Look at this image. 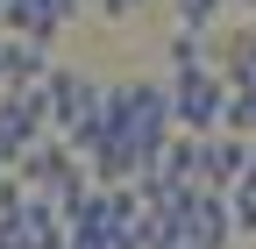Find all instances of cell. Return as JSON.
<instances>
[{
	"label": "cell",
	"mask_w": 256,
	"mask_h": 249,
	"mask_svg": "<svg viewBox=\"0 0 256 249\" xmlns=\"http://www.w3.org/2000/svg\"><path fill=\"white\" fill-rule=\"evenodd\" d=\"M107 121H114V136L136 150L142 164H156V157H164V142L178 136L164 78H114V86H107ZM142 178H150V171H142Z\"/></svg>",
	"instance_id": "cell-1"
},
{
	"label": "cell",
	"mask_w": 256,
	"mask_h": 249,
	"mask_svg": "<svg viewBox=\"0 0 256 249\" xmlns=\"http://www.w3.org/2000/svg\"><path fill=\"white\" fill-rule=\"evenodd\" d=\"M164 92H171L178 136H220V121H228V78H220V64H206V72H164Z\"/></svg>",
	"instance_id": "cell-2"
},
{
	"label": "cell",
	"mask_w": 256,
	"mask_h": 249,
	"mask_svg": "<svg viewBox=\"0 0 256 249\" xmlns=\"http://www.w3.org/2000/svg\"><path fill=\"white\" fill-rule=\"evenodd\" d=\"M14 178L28 185V192H36V200H50V206H72L78 192H92V178H86V164L72 157V142H43V150H28V157L14 164Z\"/></svg>",
	"instance_id": "cell-3"
},
{
	"label": "cell",
	"mask_w": 256,
	"mask_h": 249,
	"mask_svg": "<svg viewBox=\"0 0 256 249\" xmlns=\"http://www.w3.org/2000/svg\"><path fill=\"white\" fill-rule=\"evenodd\" d=\"M36 100H43V114H50V128H57V136H72L78 121L100 107V78H86L78 64H50V78L36 86Z\"/></svg>",
	"instance_id": "cell-4"
},
{
	"label": "cell",
	"mask_w": 256,
	"mask_h": 249,
	"mask_svg": "<svg viewBox=\"0 0 256 249\" xmlns=\"http://www.w3.org/2000/svg\"><path fill=\"white\" fill-rule=\"evenodd\" d=\"M50 142V114H43V100L36 92H0V164H22L28 150H43Z\"/></svg>",
	"instance_id": "cell-5"
},
{
	"label": "cell",
	"mask_w": 256,
	"mask_h": 249,
	"mask_svg": "<svg viewBox=\"0 0 256 249\" xmlns=\"http://www.w3.org/2000/svg\"><path fill=\"white\" fill-rule=\"evenodd\" d=\"M249 178V142L242 136H200V192H235Z\"/></svg>",
	"instance_id": "cell-6"
},
{
	"label": "cell",
	"mask_w": 256,
	"mask_h": 249,
	"mask_svg": "<svg viewBox=\"0 0 256 249\" xmlns=\"http://www.w3.org/2000/svg\"><path fill=\"white\" fill-rule=\"evenodd\" d=\"M43 78H50V43L0 36V92H36Z\"/></svg>",
	"instance_id": "cell-7"
},
{
	"label": "cell",
	"mask_w": 256,
	"mask_h": 249,
	"mask_svg": "<svg viewBox=\"0 0 256 249\" xmlns=\"http://www.w3.org/2000/svg\"><path fill=\"white\" fill-rule=\"evenodd\" d=\"M220 78H228V92H256V28H235L220 43Z\"/></svg>",
	"instance_id": "cell-8"
},
{
	"label": "cell",
	"mask_w": 256,
	"mask_h": 249,
	"mask_svg": "<svg viewBox=\"0 0 256 249\" xmlns=\"http://www.w3.org/2000/svg\"><path fill=\"white\" fill-rule=\"evenodd\" d=\"M164 57H171V72H206V64H220V50H214L206 36H192V28H178Z\"/></svg>",
	"instance_id": "cell-9"
},
{
	"label": "cell",
	"mask_w": 256,
	"mask_h": 249,
	"mask_svg": "<svg viewBox=\"0 0 256 249\" xmlns=\"http://www.w3.org/2000/svg\"><path fill=\"white\" fill-rule=\"evenodd\" d=\"M228 8H242V0H178V28H192V36H206V28L228 14Z\"/></svg>",
	"instance_id": "cell-10"
},
{
	"label": "cell",
	"mask_w": 256,
	"mask_h": 249,
	"mask_svg": "<svg viewBox=\"0 0 256 249\" xmlns=\"http://www.w3.org/2000/svg\"><path fill=\"white\" fill-rule=\"evenodd\" d=\"M100 8H107V22H121V14H136L142 0H100Z\"/></svg>",
	"instance_id": "cell-11"
},
{
	"label": "cell",
	"mask_w": 256,
	"mask_h": 249,
	"mask_svg": "<svg viewBox=\"0 0 256 249\" xmlns=\"http://www.w3.org/2000/svg\"><path fill=\"white\" fill-rule=\"evenodd\" d=\"M0 178H8V164H0Z\"/></svg>",
	"instance_id": "cell-12"
}]
</instances>
